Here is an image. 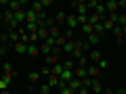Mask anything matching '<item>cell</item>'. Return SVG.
<instances>
[{
	"instance_id": "6da1fadb",
	"label": "cell",
	"mask_w": 126,
	"mask_h": 94,
	"mask_svg": "<svg viewBox=\"0 0 126 94\" xmlns=\"http://www.w3.org/2000/svg\"><path fill=\"white\" fill-rule=\"evenodd\" d=\"M69 6H74V9H76V15H78V17L88 15V9H86V2H84V0H80V2H78V0H74V2H69Z\"/></svg>"
},
{
	"instance_id": "7a4b0ae2",
	"label": "cell",
	"mask_w": 126,
	"mask_h": 94,
	"mask_svg": "<svg viewBox=\"0 0 126 94\" xmlns=\"http://www.w3.org/2000/svg\"><path fill=\"white\" fill-rule=\"evenodd\" d=\"M25 6H27L25 0H9V11L11 13H17V11L25 9Z\"/></svg>"
},
{
	"instance_id": "3957f363",
	"label": "cell",
	"mask_w": 126,
	"mask_h": 94,
	"mask_svg": "<svg viewBox=\"0 0 126 94\" xmlns=\"http://www.w3.org/2000/svg\"><path fill=\"white\" fill-rule=\"evenodd\" d=\"M101 59H103V57H101V50H99V48H93V50L88 52V63H90V65H97Z\"/></svg>"
},
{
	"instance_id": "277c9868",
	"label": "cell",
	"mask_w": 126,
	"mask_h": 94,
	"mask_svg": "<svg viewBox=\"0 0 126 94\" xmlns=\"http://www.w3.org/2000/svg\"><path fill=\"white\" fill-rule=\"evenodd\" d=\"M101 40H103V38H101L99 34H90V36H86V44H88L90 48H97Z\"/></svg>"
},
{
	"instance_id": "5b68a950",
	"label": "cell",
	"mask_w": 126,
	"mask_h": 94,
	"mask_svg": "<svg viewBox=\"0 0 126 94\" xmlns=\"http://www.w3.org/2000/svg\"><path fill=\"white\" fill-rule=\"evenodd\" d=\"M103 82H101V77H97V80H93V86H90V92L93 94H101L103 92Z\"/></svg>"
},
{
	"instance_id": "8992f818",
	"label": "cell",
	"mask_w": 126,
	"mask_h": 94,
	"mask_svg": "<svg viewBox=\"0 0 126 94\" xmlns=\"http://www.w3.org/2000/svg\"><path fill=\"white\" fill-rule=\"evenodd\" d=\"M65 25H67V29H74V31H76L78 27H80V25H78V17H76V15H67Z\"/></svg>"
},
{
	"instance_id": "52a82bcc",
	"label": "cell",
	"mask_w": 126,
	"mask_h": 94,
	"mask_svg": "<svg viewBox=\"0 0 126 94\" xmlns=\"http://www.w3.org/2000/svg\"><path fill=\"white\" fill-rule=\"evenodd\" d=\"M86 71H88V77H93V80H97V77L103 75V73H101V69L97 67V65H88V67H86Z\"/></svg>"
},
{
	"instance_id": "ba28073f",
	"label": "cell",
	"mask_w": 126,
	"mask_h": 94,
	"mask_svg": "<svg viewBox=\"0 0 126 94\" xmlns=\"http://www.w3.org/2000/svg\"><path fill=\"white\" fill-rule=\"evenodd\" d=\"M105 11H107V15H116L118 13V0H107L105 2Z\"/></svg>"
},
{
	"instance_id": "9c48e42d",
	"label": "cell",
	"mask_w": 126,
	"mask_h": 94,
	"mask_svg": "<svg viewBox=\"0 0 126 94\" xmlns=\"http://www.w3.org/2000/svg\"><path fill=\"white\" fill-rule=\"evenodd\" d=\"M74 50H76V38H74V40H67V42H65V46H63V52L69 54V57H72Z\"/></svg>"
},
{
	"instance_id": "30bf717a",
	"label": "cell",
	"mask_w": 126,
	"mask_h": 94,
	"mask_svg": "<svg viewBox=\"0 0 126 94\" xmlns=\"http://www.w3.org/2000/svg\"><path fill=\"white\" fill-rule=\"evenodd\" d=\"M111 34H113V38H116V42H118V44H122V42H124L126 40V38H124V31H122V27H113V31H111Z\"/></svg>"
},
{
	"instance_id": "8fae6325",
	"label": "cell",
	"mask_w": 126,
	"mask_h": 94,
	"mask_svg": "<svg viewBox=\"0 0 126 94\" xmlns=\"http://www.w3.org/2000/svg\"><path fill=\"white\" fill-rule=\"evenodd\" d=\"M46 84H48L53 90H57L59 84H61V80H59V75H48V77H46Z\"/></svg>"
},
{
	"instance_id": "7c38bea8",
	"label": "cell",
	"mask_w": 126,
	"mask_h": 94,
	"mask_svg": "<svg viewBox=\"0 0 126 94\" xmlns=\"http://www.w3.org/2000/svg\"><path fill=\"white\" fill-rule=\"evenodd\" d=\"M40 54V44H27V57H38Z\"/></svg>"
},
{
	"instance_id": "4fadbf2b",
	"label": "cell",
	"mask_w": 126,
	"mask_h": 94,
	"mask_svg": "<svg viewBox=\"0 0 126 94\" xmlns=\"http://www.w3.org/2000/svg\"><path fill=\"white\" fill-rule=\"evenodd\" d=\"M13 52H17V54H27V44H23V42L13 44Z\"/></svg>"
},
{
	"instance_id": "5bb4252c",
	"label": "cell",
	"mask_w": 126,
	"mask_h": 94,
	"mask_svg": "<svg viewBox=\"0 0 126 94\" xmlns=\"http://www.w3.org/2000/svg\"><path fill=\"white\" fill-rule=\"evenodd\" d=\"M25 23H38V13H34V11L27 6V15H25Z\"/></svg>"
},
{
	"instance_id": "9a60e30c",
	"label": "cell",
	"mask_w": 126,
	"mask_h": 94,
	"mask_svg": "<svg viewBox=\"0 0 126 94\" xmlns=\"http://www.w3.org/2000/svg\"><path fill=\"white\" fill-rule=\"evenodd\" d=\"M74 77H78V80H84V77H88L86 67H76V69H74Z\"/></svg>"
},
{
	"instance_id": "2e32d148",
	"label": "cell",
	"mask_w": 126,
	"mask_h": 94,
	"mask_svg": "<svg viewBox=\"0 0 126 94\" xmlns=\"http://www.w3.org/2000/svg\"><path fill=\"white\" fill-rule=\"evenodd\" d=\"M25 15H27V9H21V11H17V13H13V17H15L17 23H25Z\"/></svg>"
},
{
	"instance_id": "e0dca14e",
	"label": "cell",
	"mask_w": 126,
	"mask_h": 94,
	"mask_svg": "<svg viewBox=\"0 0 126 94\" xmlns=\"http://www.w3.org/2000/svg\"><path fill=\"white\" fill-rule=\"evenodd\" d=\"M48 36H50V38H55V40H57V38L61 36V29H59V25H57V23L48 27Z\"/></svg>"
},
{
	"instance_id": "ac0fdd59",
	"label": "cell",
	"mask_w": 126,
	"mask_h": 94,
	"mask_svg": "<svg viewBox=\"0 0 126 94\" xmlns=\"http://www.w3.org/2000/svg\"><path fill=\"white\" fill-rule=\"evenodd\" d=\"M67 86H69V88H72V90H74V92H78V90H80V88H82V80H78V77H74V80H72V82H69V84H67Z\"/></svg>"
},
{
	"instance_id": "d6986e66",
	"label": "cell",
	"mask_w": 126,
	"mask_h": 94,
	"mask_svg": "<svg viewBox=\"0 0 126 94\" xmlns=\"http://www.w3.org/2000/svg\"><path fill=\"white\" fill-rule=\"evenodd\" d=\"M30 9L34 11V13H42V11H44V6H42V0H36V2H32Z\"/></svg>"
},
{
	"instance_id": "ffe728a7",
	"label": "cell",
	"mask_w": 126,
	"mask_h": 94,
	"mask_svg": "<svg viewBox=\"0 0 126 94\" xmlns=\"http://www.w3.org/2000/svg\"><path fill=\"white\" fill-rule=\"evenodd\" d=\"M63 69H67V71H74L76 69V65H74V59H65V61H61Z\"/></svg>"
},
{
	"instance_id": "44dd1931",
	"label": "cell",
	"mask_w": 126,
	"mask_h": 94,
	"mask_svg": "<svg viewBox=\"0 0 126 94\" xmlns=\"http://www.w3.org/2000/svg\"><path fill=\"white\" fill-rule=\"evenodd\" d=\"M23 29H25V34H36L38 31V23H25Z\"/></svg>"
},
{
	"instance_id": "7402d4cb",
	"label": "cell",
	"mask_w": 126,
	"mask_h": 94,
	"mask_svg": "<svg viewBox=\"0 0 126 94\" xmlns=\"http://www.w3.org/2000/svg\"><path fill=\"white\" fill-rule=\"evenodd\" d=\"M93 13H97L99 17H105V15H107V11H105V2H99V4H97V9H94Z\"/></svg>"
},
{
	"instance_id": "603a6c76",
	"label": "cell",
	"mask_w": 126,
	"mask_h": 94,
	"mask_svg": "<svg viewBox=\"0 0 126 94\" xmlns=\"http://www.w3.org/2000/svg\"><path fill=\"white\" fill-rule=\"evenodd\" d=\"M61 71H63V65H61V61H59L57 65H53V67H50V75H61Z\"/></svg>"
},
{
	"instance_id": "cb8c5ba5",
	"label": "cell",
	"mask_w": 126,
	"mask_h": 94,
	"mask_svg": "<svg viewBox=\"0 0 126 94\" xmlns=\"http://www.w3.org/2000/svg\"><path fill=\"white\" fill-rule=\"evenodd\" d=\"M65 19H67V13L59 11V13H57V17H55V23H57V25H61V23H65Z\"/></svg>"
},
{
	"instance_id": "d4e9b609",
	"label": "cell",
	"mask_w": 126,
	"mask_h": 94,
	"mask_svg": "<svg viewBox=\"0 0 126 94\" xmlns=\"http://www.w3.org/2000/svg\"><path fill=\"white\" fill-rule=\"evenodd\" d=\"M80 31L84 34V36H90V34H94V27L90 25V23H86V25H82V27H80Z\"/></svg>"
},
{
	"instance_id": "484cf974",
	"label": "cell",
	"mask_w": 126,
	"mask_h": 94,
	"mask_svg": "<svg viewBox=\"0 0 126 94\" xmlns=\"http://www.w3.org/2000/svg\"><path fill=\"white\" fill-rule=\"evenodd\" d=\"M40 54H44V57H50V54H53V48H50V46H46L44 42H42V44H40Z\"/></svg>"
},
{
	"instance_id": "4316f807",
	"label": "cell",
	"mask_w": 126,
	"mask_h": 94,
	"mask_svg": "<svg viewBox=\"0 0 126 94\" xmlns=\"http://www.w3.org/2000/svg\"><path fill=\"white\" fill-rule=\"evenodd\" d=\"M36 34H38V38H40L42 42H44L46 38H48V29H46V27H38V31H36Z\"/></svg>"
},
{
	"instance_id": "83f0119b",
	"label": "cell",
	"mask_w": 126,
	"mask_h": 94,
	"mask_svg": "<svg viewBox=\"0 0 126 94\" xmlns=\"http://www.w3.org/2000/svg\"><path fill=\"white\" fill-rule=\"evenodd\" d=\"M40 71H34V73H30V84L34 86V84H38V82H40Z\"/></svg>"
},
{
	"instance_id": "f1b7e54d",
	"label": "cell",
	"mask_w": 126,
	"mask_h": 94,
	"mask_svg": "<svg viewBox=\"0 0 126 94\" xmlns=\"http://www.w3.org/2000/svg\"><path fill=\"white\" fill-rule=\"evenodd\" d=\"M38 92H42V94H53L55 90H53V88H50V86H48V84H46V82H44V84H42L40 88H38Z\"/></svg>"
},
{
	"instance_id": "f546056e",
	"label": "cell",
	"mask_w": 126,
	"mask_h": 94,
	"mask_svg": "<svg viewBox=\"0 0 126 94\" xmlns=\"http://www.w3.org/2000/svg\"><path fill=\"white\" fill-rule=\"evenodd\" d=\"M61 36L65 38V40H74V36H76V31H74V29H63V31H61Z\"/></svg>"
},
{
	"instance_id": "4dcf8cb0",
	"label": "cell",
	"mask_w": 126,
	"mask_h": 94,
	"mask_svg": "<svg viewBox=\"0 0 126 94\" xmlns=\"http://www.w3.org/2000/svg\"><path fill=\"white\" fill-rule=\"evenodd\" d=\"M97 67H99V69H101V73H103L105 69H109V61H107V59H101V61L97 63Z\"/></svg>"
},
{
	"instance_id": "1f68e13d",
	"label": "cell",
	"mask_w": 126,
	"mask_h": 94,
	"mask_svg": "<svg viewBox=\"0 0 126 94\" xmlns=\"http://www.w3.org/2000/svg\"><path fill=\"white\" fill-rule=\"evenodd\" d=\"M15 77V73H2V84L9 88V84H11V80Z\"/></svg>"
},
{
	"instance_id": "d6a6232c",
	"label": "cell",
	"mask_w": 126,
	"mask_h": 94,
	"mask_svg": "<svg viewBox=\"0 0 126 94\" xmlns=\"http://www.w3.org/2000/svg\"><path fill=\"white\" fill-rule=\"evenodd\" d=\"M76 63H78V67H88L90 63H88V57H80V59H76Z\"/></svg>"
},
{
	"instance_id": "836d02e7",
	"label": "cell",
	"mask_w": 126,
	"mask_h": 94,
	"mask_svg": "<svg viewBox=\"0 0 126 94\" xmlns=\"http://www.w3.org/2000/svg\"><path fill=\"white\" fill-rule=\"evenodd\" d=\"M59 63V57H55V54H50V57H46V65L48 67H53V65H57Z\"/></svg>"
},
{
	"instance_id": "e575fe53",
	"label": "cell",
	"mask_w": 126,
	"mask_h": 94,
	"mask_svg": "<svg viewBox=\"0 0 126 94\" xmlns=\"http://www.w3.org/2000/svg\"><path fill=\"white\" fill-rule=\"evenodd\" d=\"M2 69H4V73H15V69H13V65H11L9 61H2Z\"/></svg>"
},
{
	"instance_id": "d590c367",
	"label": "cell",
	"mask_w": 126,
	"mask_h": 94,
	"mask_svg": "<svg viewBox=\"0 0 126 94\" xmlns=\"http://www.w3.org/2000/svg\"><path fill=\"white\" fill-rule=\"evenodd\" d=\"M118 27H124L126 25V15L124 13H118V23H116Z\"/></svg>"
},
{
	"instance_id": "8d00e7d4",
	"label": "cell",
	"mask_w": 126,
	"mask_h": 94,
	"mask_svg": "<svg viewBox=\"0 0 126 94\" xmlns=\"http://www.w3.org/2000/svg\"><path fill=\"white\" fill-rule=\"evenodd\" d=\"M93 86V77H84L82 80V88H90Z\"/></svg>"
},
{
	"instance_id": "74e56055",
	"label": "cell",
	"mask_w": 126,
	"mask_h": 94,
	"mask_svg": "<svg viewBox=\"0 0 126 94\" xmlns=\"http://www.w3.org/2000/svg\"><path fill=\"white\" fill-rule=\"evenodd\" d=\"M59 94H76V92H74L69 86H65V88H59Z\"/></svg>"
},
{
	"instance_id": "f35d334b",
	"label": "cell",
	"mask_w": 126,
	"mask_h": 94,
	"mask_svg": "<svg viewBox=\"0 0 126 94\" xmlns=\"http://www.w3.org/2000/svg\"><path fill=\"white\" fill-rule=\"evenodd\" d=\"M40 75H44V77H48V75H50V67H48V65H44V67L40 69Z\"/></svg>"
},
{
	"instance_id": "ab89813d",
	"label": "cell",
	"mask_w": 126,
	"mask_h": 94,
	"mask_svg": "<svg viewBox=\"0 0 126 94\" xmlns=\"http://www.w3.org/2000/svg\"><path fill=\"white\" fill-rule=\"evenodd\" d=\"M55 42H57V40H55V38H50V36H48V38H46V40H44V44H46V46H50V48H53V46H55Z\"/></svg>"
},
{
	"instance_id": "60d3db41",
	"label": "cell",
	"mask_w": 126,
	"mask_h": 94,
	"mask_svg": "<svg viewBox=\"0 0 126 94\" xmlns=\"http://www.w3.org/2000/svg\"><path fill=\"white\" fill-rule=\"evenodd\" d=\"M61 50H63L61 46H57V44L53 46V54H55V57H59V54H61Z\"/></svg>"
},
{
	"instance_id": "b9f144b4",
	"label": "cell",
	"mask_w": 126,
	"mask_h": 94,
	"mask_svg": "<svg viewBox=\"0 0 126 94\" xmlns=\"http://www.w3.org/2000/svg\"><path fill=\"white\" fill-rule=\"evenodd\" d=\"M6 52H9V46H0V59L4 57V54H6Z\"/></svg>"
},
{
	"instance_id": "7bdbcfd3",
	"label": "cell",
	"mask_w": 126,
	"mask_h": 94,
	"mask_svg": "<svg viewBox=\"0 0 126 94\" xmlns=\"http://www.w3.org/2000/svg\"><path fill=\"white\" fill-rule=\"evenodd\" d=\"M76 94H90V88H80Z\"/></svg>"
},
{
	"instance_id": "ee69618b",
	"label": "cell",
	"mask_w": 126,
	"mask_h": 94,
	"mask_svg": "<svg viewBox=\"0 0 126 94\" xmlns=\"http://www.w3.org/2000/svg\"><path fill=\"white\" fill-rule=\"evenodd\" d=\"M118 9H122V11L126 9V0H118Z\"/></svg>"
},
{
	"instance_id": "f6af8a7d",
	"label": "cell",
	"mask_w": 126,
	"mask_h": 94,
	"mask_svg": "<svg viewBox=\"0 0 126 94\" xmlns=\"http://www.w3.org/2000/svg\"><path fill=\"white\" fill-rule=\"evenodd\" d=\"M113 92H116L113 88H103V92H101V94H113Z\"/></svg>"
},
{
	"instance_id": "bcb514c9",
	"label": "cell",
	"mask_w": 126,
	"mask_h": 94,
	"mask_svg": "<svg viewBox=\"0 0 126 94\" xmlns=\"http://www.w3.org/2000/svg\"><path fill=\"white\" fill-rule=\"evenodd\" d=\"M113 94H126V88H118V90H116Z\"/></svg>"
},
{
	"instance_id": "7dc6e473",
	"label": "cell",
	"mask_w": 126,
	"mask_h": 94,
	"mask_svg": "<svg viewBox=\"0 0 126 94\" xmlns=\"http://www.w3.org/2000/svg\"><path fill=\"white\" fill-rule=\"evenodd\" d=\"M4 25V21H2V11H0V27Z\"/></svg>"
},
{
	"instance_id": "c3c4849f",
	"label": "cell",
	"mask_w": 126,
	"mask_h": 94,
	"mask_svg": "<svg viewBox=\"0 0 126 94\" xmlns=\"http://www.w3.org/2000/svg\"><path fill=\"white\" fill-rule=\"evenodd\" d=\"M0 94H11V92H9V90H2V92H0Z\"/></svg>"
},
{
	"instance_id": "681fc988",
	"label": "cell",
	"mask_w": 126,
	"mask_h": 94,
	"mask_svg": "<svg viewBox=\"0 0 126 94\" xmlns=\"http://www.w3.org/2000/svg\"><path fill=\"white\" fill-rule=\"evenodd\" d=\"M122 31H124V38H126V25H124V27H122Z\"/></svg>"
},
{
	"instance_id": "f907efd6",
	"label": "cell",
	"mask_w": 126,
	"mask_h": 94,
	"mask_svg": "<svg viewBox=\"0 0 126 94\" xmlns=\"http://www.w3.org/2000/svg\"><path fill=\"white\" fill-rule=\"evenodd\" d=\"M34 94H42V92H38V90H36V92H34Z\"/></svg>"
},
{
	"instance_id": "816d5d0a",
	"label": "cell",
	"mask_w": 126,
	"mask_h": 94,
	"mask_svg": "<svg viewBox=\"0 0 126 94\" xmlns=\"http://www.w3.org/2000/svg\"><path fill=\"white\" fill-rule=\"evenodd\" d=\"M11 94H19V92H11Z\"/></svg>"
},
{
	"instance_id": "f5cc1de1",
	"label": "cell",
	"mask_w": 126,
	"mask_h": 94,
	"mask_svg": "<svg viewBox=\"0 0 126 94\" xmlns=\"http://www.w3.org/2000/svg\"><path fill=\"white\" fill-rule=\"evenodd\" d=\"M124 15H126V9H124Z\"/></svg>"
},
{
	"instance_id": "db71d44e",
	"label": "cell",
	"mask_w": 126,
	"mask_h": 94,
	"mask_svg": "<svg viewBox=\"0 0 126 94\" xmlns=\"http://www.w3.org/2000/svg\"><path fill=\"white\" fill-rule=\"evenodd\" d=\"M0 46H2V42H0Z\"/></svg>"
},
{
	"instance_id": "11a10c76",
	"label": "cell",
	"mask_w": 126,
	"mask_h": 94,
	"mask_svg": "<svg viewBox=\"0 0 126 94\" xmlns=\"http://www.w3.org/2000/svg\"><path fill=\"white\" fill-rule=\"evenodd\" d=\"M0 61H2V59H0Z\"/></svg>"
},
{
	"instance_id": "9f6ffc18",
	"label": "cell",
	"mask_w": 126,
	"mask_h": 94,
	"mask_svg": "<svg viewBox=\"0 0 126 94\" xmlns=\"http://www.w3.org/2000/svg\"><path fill=\"white\" fill-rule=\"evenodd\" d=\"M90 94H93V92H90Z\"/></svg>"
}]
</instances>
